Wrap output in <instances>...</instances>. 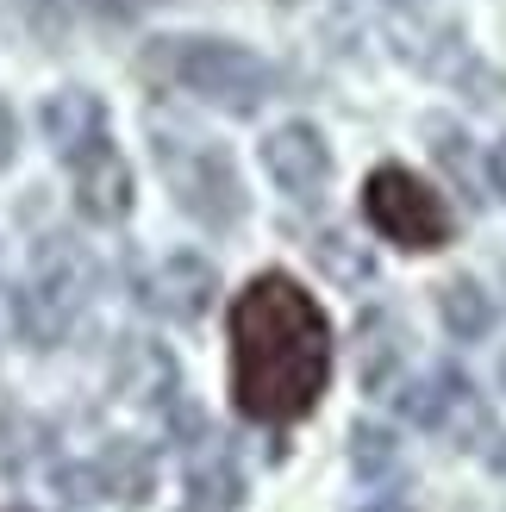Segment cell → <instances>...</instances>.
<instances>
[{
    "instance_id": "obj_1",
    "label": "cell",
    "mask_w": 506,
    "mask_h": 512,
    "mask_svg": "<svg viewBox=\"0 0 506 512\" xmlns=\"http://www.w3.org/2000/svg\"><path fill=\"white\" fill-rule=\"evenodd\" d=\"M332 381V325L294 275H257L232 300V400L257 425L307 419Z\"/></svg>"
},
{
    "instance_id": "obj_2",
    "label": "cell",
    "mask_w": 506,
    "mask_h": 512,
    "mask_svg": "<svg viewBox=\"0 0 506 512\" xmlns=\"http://www.w3.org/2000/svg\"><path fill=\"white\" fill-rule=\"evenodd\" d=\"M144 69L157 75V82H175V88L200 94L207 107L238 113V119L257 113L275 94V69L257 57V50L225 44V38H163V44H150Z\"/></svg>"
},
{
    "instance_id": "obj_3",
    "label": "cell",
    "mask_w": 506,
    "mask_h": 512,
    "mask_svg": "<svg viewBox=\"0 0 506 512\" xmlns=\"http://www.w3.org/2000/svg\"><path fill=\"white\" fill-rule=\"evenodd\" d=\"M363 213H369L375 232H382L388 244H400V250H438V244H450V207H444V194H432L413 169H400V163L369 175Z\"/></svg>"
},
{
    "instance_id": "obj_4",
    "label": "cell",
    "mask_w": 506,
    "mask_h": 512,
    "mask_svg": "<svg viewBox=\"0 0 506 512\" xmlns=\"http://www.w3.org/2000/svg\"><path fill=\"white\" fill-rule=\"evenodd\" d=\"M88 288H94L88 256L69 250V244H44V250H38V281L13 300V325H19L32 344H57L63 331H69V319L82 313Z\"/></svg>"
},
{
    "instance_id": "obj_5",
    "label": "cell",
    "mask_w": 506,
    "mask_h": 512,
    "mask_svg": "<svg viewBox=\"0 0 506 512\" xmlns=\"http://www.w3.org/2000/svg\"><path fill=\"white\" fill-rule=\"evenodd\" d=\"M163 169H169V182H175V200H182V213L200 219V225H213V232H225V225H238L244 219V182H238V169L225 150H207V144H163Z\"/></svg>"
},
{
    "instance_id": "obj_6",
    "label": "cell",
    "mask_w": 506,
    "mask_h": 512,
    "mask_svg": "<svg viewBox=\"0 0 506 512\" xmlns=\"http://www.w3.org/2000/svg\"><path fill=\"white\" fill-rule=\"evenodd\" d=\"M400 413L425 431H450V438L488 431V413H482V400H475L463 369H432V375H419L413 388H400Z\"/></svg>"
},
{
    "instance_id": "obj_7",
    "label": "cell",
    "mask_w": 506,
    "mask_h": 512,
    "mask_svg": "<svg viewBox=\"0 0 506 512\" xmlns=\"http://www.w3.org/2000/svg\"><path fill=\"white\" fill-rule=\"evenodd\" d=\"M69 163H75V207H82L88 219L113 225V219L132 213V169H125V157H119L107 138L82 144Z\"/></svg>"
},
{
    "instance_id": "obj_8",
    "label": "cell",
    "mask_w": 506,
    "mask_h": 512,
    "mask_svg": "<svg viewBox=\"0 0 506 512\" xmlns=\"http://www.w3.org/2000/svg\"><path fill=\"white\" fill-rule=\"evenodd\" d=\"M263 169L282 194L313 200L325 188V175H332V150H325V138L313 125H282V132H269V144H263Z\"/></svg>"
},
{
    "instance_id": "obj_9",
    "label": "cell",
    "mask_w": 506,
    "mask_h": 512,
    "mask_svg": "<svg viewBox=\"0 0 506 512\" xmlns=\"http://www.w3.org/2000/svg\"><path fill=\"white\" fill-rule=\"evenodd\" d=\"M213 294H219L213 263H207V256H188V250H182V256H169V263H157V275H150V288H144V300L157 306L163 319H175V325L207 319Z\"/></svg>"
},
{
    "instance_id": "obj_10",
    "label": "cell",
    "mask_w": 506,
    "mask_h": 512,
    "mask_svg": "<svg viewBox=\"0 0 506 512\" xmlns=\"http://www.w3.org/2000/svg\"><path fill=\"white\" fill-rule=\"evenodd\" d=\"M82 481L94 494H113V500H144L150 494V481H157V463H150V450L132 444V438H119L94 456V469H82Z\"/></svg>"
},
{
    "instance_id": "obj_11",
    "label": "cell",
    "mask_w": 506,
    "mask_h": 512,
    "mask_svg": "<svg viewBox=\"0 0 506 512\" xmlns=\"http://www.w3.org/2000/svg\"><path fill=\"white\" fill-rule=\"evenodd\" d=\"M44 138L63 150V157H75L82 144L100 138V100L88 88H63L44 100Z\"/></svg>"
},
{
    "instance_id": "obj_12",
    "label": "cell",
    "mask_w": 506,
    "mask_h": 512,
    "mask_svg": "<svg viewBox=\"0 0 506 512\" xmlns=\"http://www.w3.org/2000/svg\"><path fill=\"white\" fill-rule=\"evenodd\" d=\"M113 381L132 400H163V394H175V363H169V350H157V344H144V338H132L119 350V363H113Z\"/></svg>"
},
{
    "instance_id": "obj_13",
    "label": "cell",
    "mask_w": 506,
    "mask_h": 512,
    "mask_svg": "<svg viewBox=\"0 0 506 512\" xmlns=\"http://www.w3.org/2000/svg\"><path fill=\"white\" fill-rule=\"evenodd\" d=\"M188 494H194L200 512H232L244 500V475H238V463L225 450H207V456L188 463Z\"/></svg>"
},
{
    "instance_id": "obj_14",
    "label": "cell",
    "mask_w": 506,
    "mask_h": 512,
    "mask_svg": "<svg viewBox=\"0 0 506 512\" xmlns=\"http://www.w3.org/2000/svg\"><path fill=\"white\" fill-rule=\"evenodd\" d=\"M438 313H444V325L457 331V338H482V331L494 325V300H488L482 281L457 275V281H444V288H438Z\"/></svg>"
},
{
    "instance_id": "obj_15",
    "label": "cell",
    "mask_w": 506,
    "mask_h": 512,
    "mask_svg": "<svg viewBox=\"0 0 506 512\" xmlns=\"http://www.w3.org/2000/svg\"><path fill=\"white\" fill-rule=\"evenodd\" d=\"M400 325L394 319H363V344H357V375H363V388L369 394H382L394 369H400Z\"/></svg>"
},
{
    "instance_id": "obj_16",
    "label": "cell",
    "mask_w": 506,
    "mask_h": 512,
    "mask_svg": "<svg viewBox=\"0 0 506 512\" xmlns=\"http://www.w3.org/2000/svg\"><path fill=\"white\" fill-rule=\"evenodd\" d=\"M350 463H357V475H388V469L400 463L394 431H382V425H357V431H350Z\"/></svg>"
},
{
    "instance_id": "obj_17",
    "label": "cell",
    "mask_w": 506,
    "mask_h": 512,
    "mask_svg": "<svg viewBox=\"0 0 506 512\" xmlns=\"http://www.w3.org/2000/svg\"><path fill=\"white\" fill-rule=\"evenodd\" d=\"M313 256H319V269L338 275V281H369V250H357L344 232H325V238L313 244Z\"/></svg>"
},
{
    "instance_id": "obj_18",
    "label": "cell",
    "mask_w": 506,
    "mask_h": 512,
    "mask_svg": "<svg viewBox=\"0 0 506 512\" xmlns=\"http://www.w3.org/2000/svg\"><path fill=\"white\" fill-rule=\"evenodd\" d=\"M13 150H19V125H13V107L0 100V169L13 163Z\"/></svg>"
},
{
    "instance_id": "obj_19",
    "label": "cell",
    "mask_w": 506,
    "mask_h": 512,
    "mask_svg": "<svg viewBox=\"0 0 506 512\" xmlns=\"http://www.w3.org/2000/svg\"><path fill=\"white\" fill-rule=\"evenodd\" d=\"M100 13H113V19H132V13H144V7H157V0H94Z\"/></svg>"
},
{
    "instance_id": "obj_20",
    "label": "cell",
    "mask_w": 506,
    "mask_h": 512,
    "mask_svg": "<svg viewBox=\"0 0 506 512\" xmlns=\"http://www.w3.org/2000/svg\"><path fill=\"white\" fill-rule=\"evenodd\" d=\"M488 175H494V188L506 194V138H500V144L488 150Z\"/></svg>"
},
{
    "instance_id": "obj_21",
    "label": "cell",
    "mask_w": 506,
    "mask_h": 512,
    "mask_svg": "<svg viewBox=\"0 0 506 512\" xmlns=\"http://www.w3.org/2000/svg\"><path fill=\"white\" fill-rule=\"evenodd\" d=\"M369 512H413V506H407V500H375Z\"/></svg>"
},
{
    "instance_id": "obj_22",
    "label": "cell",
    "mask_w": 506,
    "mask_h": 512,
    "mask_svg": "<svg viewBox=\"0 0 506 512\" xmlns=\"http://www.w3.org/2000/svg\"><path fill=\"white\" fill-rule=\"evenodd\" d=\"M494 469H500V475H506V438H500V444H494Z\"/></svg>"
},
{
    "instance_id": "obj_23",
    "label": "cell",
    "mask_w": 506,
    "mask_h": 512,
    "mask_svg": "<svg viewBox=\"0 0 506 512\" xmlns=\"http://www.w3.org/2000/svg\"><path fill=\"white\" fill-rule=\"evenodd\" d=\"M388 7H413V0H388Z\"/></svg>"
},
{
    "instance_id": "obj_24",
    "label": "cell",
    "mask_w": 506,
    "mask_h": 512,
    "mask_svg": "<svg viewBox=\"0 0 506 512\" xmlns=\"http://www.w3.org/2000/svg\"><path fill=\"white\" fill-rule=\"evenodd\" d=\"M500 381H506V356H500Z\"/></svg>"
},
{
    "instance_id": "obj_25",
    "label": "cell",
    "mask_w": 506,
    "mask_h": 512,
    "mask_svg": "<svg viewBox=\"0 0 506 512\" xmlns=\"http://www.w3.org/2000/svg\"><path fill=\"white\" fill-rule=\"evenodd\" d=\"M13 512H32V506H13Z\"/></svg>"
},
{
    "instance_id": "obj_26",
    "label": "cell",
    "mask_w": 506,
    "mask_h": 512,
    "mask_svg": "<svg viewBox=\"0 0 506 512\" xmlns=\"http://www.w3.org/2000/svg\"><path fill=\"white\" fill-rule=\"evenodd\" d=\"M188 512H200V506H188Z\"/></svg>"
}]
</instances>
